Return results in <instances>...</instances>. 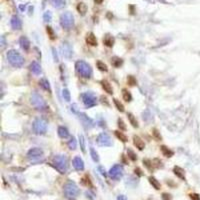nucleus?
Wrapping results in <instances>:
<instances>
[{
  "label": "nucleus",
  "mask_w": 200,
  "mask_h": 200,
  "mask_svg": "<svg viewBox=\"0 0 200 200\" xmlns=\"http://www.w3.org/2000/svg\"><path fill=\"white\" fill-rule=\"evenodd\" d=\"M96 65H97V68H98L100 71H105V72H106V71L108 70L107 65H106L104 62L100 61V60H98V61L96 62Z\"/></svg>",
  "instance_id": "473e14b6"
},
{
  "label": "nucleus",
  "mask_w": 200,
  "mask_h": 200,
  "mask_svg": "<svg viewBox=\"0 0 200 200\" xmlns=\"http://www.w3.org/2000/svg\"><path fill=\"white\" fill-rule=\"evenodd\" d=\"M77 11L80 13L81 15H85L87 12V5H86L84 2H80L77 5Z\"/></svg>",
  "instance_id": "393cba45"
},
{
  "label": "nucleus",
  "mask_w": 200,
  "mask_h": 200,
  "mask_svg": "<svg viewBox=\"0 0 200 200\" xmlns=\"http://www.w3.org/2000/svg\"><path fill=\"white\" fill-rule=\"evenodd\" d=\"M113 101H114L115 106H116V108L119 110V111H120V112H123V111H124V106H123V104L121 103V102L119 101L118 99H114Z\"/></svg>",
  "instance_id": "f704fd0d"
},
{
  "label": "nucleus",
  "mask_w": 200,
  "mask_h": 200,
  "mask_svg": "<svg viewBox=\"0 0 200 200\" xmlns=\"http://www.w3.org/2000/svg\"><path fill=\"white\" fill-rule=\"evenodd\" d=\"M51 4L55 8H62L65 6L66 1L65 0H51Z\"/></svg>",
  "instance_id": "a878e982"
},
{
  "label": "nucleus",
  "mask_w": 200,
  "mask_h": 200,
  "mask_svg": "<svg viewBox=\"0 0 200 200\" xmlns=\"http://www.w3.org/2000/svg\"><path fill=\"white\" fill-rule=\"evenodd\" d=\"M7 59L8 62L14 67H21L24 64V59L16 50H9L7 52Z\"/></svg>",
  "instance_id": "f03ea898"
},
{
  "label": "nucleus",
  "mask_w": 200,
  "mask_h": 200,
  "mask_svg": "<svg viewBox=\"0 0 200 200\" xmlns=\"http://www.w3.org/2000/svg\"><path fill=\"white\" fill-rule=\"evenodd\" d=\"M109 175L111 176V178L115 180H119L123 175V167L119 164H116L110 169Z\"/></svg>",
  "instance_id": "9b49d317"
},
{
  "label": "nucleus",
  "mask_w": 200,
  "mask_h": 200,
  "mask_svg": "<svg viewBox=\"0 0 200 200\" xmlns=\"http://www.w3.org/2000/svg\"><path fill=\"white\" fill-rule=\"evenodd\" d=\"M27 158L31 162H39L44 158V154L40 148H32L28 151Z\"/></svg>",
  "instance_id": "6e6552de"
},
{
  "label": "nucleus",
  "mask_w": 200,
  "mask_h": 200,
  "mask_svg": "<svg viewBox=\"0 0 200 200\" xmlns=\"http://www.w3.org/2000/svg\"><path fill=\"white\" fill-rule=\"evenodd\" d=\"M103 43L107 47H112L113 44H114V38H113L111 35L107 34V35H105V37L103 39Z\"/></svg>",
  "instance_id": "b1692460"
},
{
  "label": "nucleus",
  "mask_w": 200,
  "mask_h": 200,
  "mask_svg": "<svg viewBox=\"0 0 200 200\" xmlns=\"http://www.w3.org/2000/svg\"><path fill=\"white\" fill-rule=\"evenodd\" d=\"M127 153H128V156H129L130 158H131L132 160H136V155H135V153H134L132 150H130V149H128V151H127Z\"/></svg>",
  "instance_id": "79ce46f5"
},
{
  "label": "nucleus",
  "mask_w": 200,
  "mask_h": 200,
  "mask_svg": "<svg viewBox=\"0 0 200 200\" xmlns=\"http://www.w3.org/2000/svg\"><path fill=\"white\" fill-rule=\"evenodd\" d=\"M99 170L101 171V174H102V175H103V176H106V172H105V170H104V169L102 168L101 166L99 167Z\"/></svg>",
  "instance_id": "09e8293b"
},
{
  "label": "nucleus",
  "mask_w": 200,
  "mask_h": 200,
  "mask_svg": "<svg viewBox=\"0 0 200 200\" xmlns=\"http://www.w3.org/2000/svg\"><path fill=\"white\" fill-rule=\"evenodd\" d=\"M115 135H116V137L118 139H120L122 142H127L128 139H127V136L125 135L123 132L121 131H115Z\"/></svg>",
  "instance_id": "7c9ffc66"
},
{
  "label": "nucleus",
  "mask_w": 200,
  "mask_h": 200,
  "mask_svg": "<svg viewBox=\"0 0 200 200\" xmlns=\"http://www.w3.org/2000/svg\"><path fill=\"white\" fill-rule=\"evenodd\" d=\"M122 95H123V98H124L125 101L129 102V101H131V100H132L131 93H130L128 90H126V89H123V90H122Z\"/></svg>",
  "instance_id": "2f4dec72"
},
{
  "label": "nucleus",
  "mask_w": 200,
  "mask_h": 200,
  "mask_svg": "<svg viewBox=\"0 0 200 200\" xmlns=\"http://www.w3.org/2000/svg\"><path fill=\"white\" fill-rule=\"evenodd\" d=\"M33 130L36 134L38 135H42L45 134V132L47 131V123L44 119L42 118H37L35 119V121L33 122Z\"/></svg>",
  "instance_id": "0eeeda50"
},
{
  "label": "nucleus",
  "mask_w": 200,
  "mask_h": 200,
  "mask_svg": "<svg viewBox=\"0 0 200 200\" xmlns=\"http://www.w3.org/2000/svg\"><path fill=\"white\" fill-rule=\"evenodd\" d=\"M162 199L163 200H171V195L167 194V193H163V194H162Z\"/></svg>",
  "instance_id": "49530a36"
},
{
  "label": "nucleus",
  "mask_w": 200,
  "mask_h": 200,
  "mask_svg": "<svg viewBox=\"0 0 200 200\" xmlns=\"http://www.w3.org/2000/svg\"><path fill=\"white\" fill-rule=\"evenodd\" d=\"M90 155H91V158L94 162H98L99 161V156H98V153L95 151V149L93 147H90Z\"/></svg>",
  "instance_id": "c756f323"
},
{
  "label": "nucleus",
  "mask_w": 200,
  "mask_h": 200,
  "mask_svg": "<svg viewBox=\"0 0 200 200\" xmlns=\"http://www.w3.org/2000/svg\"><path fill=\"white\" fill-rule=\"evenodd\" d=\"M128 84L131 86H133L136 84V79L133 77V76H129V77H128Z\"/></svg>",
  "instance_id": "a19ab883"
},
{
  "label": "nucleus",
  "mask_w": 200,
  "mask_h": 200,
  "mask_svg": "<svg viewBox=\"0 0 200 200\" xmlns=\"http://www.w3.org/2000/svg\"><path fill=\"white\" fill-rule=\"evenodd\" d=\"M62 50H63V55L66 58H71L72 56V48H71L70 44L67 42H64L62 44Z\"/></svg>",
  "instance_id": "2eb2a0df"
},
{
  "label": "nucleus",
  "mask_w": 200,
  "mask_h": 200,
  "mask_svg": "<svg viewBox=\"0 0 200 200\" xmlns=\"http://www.w3.org/2000/svg\"><path fill=\"white\" fill-rule=\"evenodd\" d=\"M101 85H102V88L104 89L105 92H107L108 94H113V88H112L111 84H110L107 80H102Z\"/></svg>",
  "instance_id": "6ab92c4d"
},
{
  "label": "nucleus",
  "mask_w": 200,
  "mask_h": 200,
  "mask_svg": "<svg viewBox=\"0 0 200 200\" xmlns=\"http://www.w3.org/2000/svg\"><path fill=\"white\" fill-rule=\"evenodd\" d=\"M75 68H76V71H77L80 75L83 76V77L90 78L91 76H92V69H91V66L87 62L83 61V60H78V61L75 63Z\"/></svg>",
  "instance_id": "7ed1b4c3"
},
{
  "label": "nucleus",
  "mask_w": 200,
  "mask_h": 200,
  "mask_svg": "<svg viewBox=\"0 0 200 200\" xmlns=\"http://www.w3.org/2000/svg\"><path fill=\"white\" fill-rule=\"evenodd\" d=\"M173 171H174V174L177 176V177H179L180 179H182V180H185V171H184L181 167L175 166L174 168H173Z\"/></svg>",
  "instance_id": "aec40b11"
},
{
  "label": "nucleus",
  "mask_w": 200,
  "mask_h": 200,
  "mask_svg": "<svg viewBox=\"0 0 200 200\" xmlns=\"http://www.w3.org/2000/svg\"><path fill=\"white\" fill-rule=\"evenodd\" d=\"M78 115H79L80 121H81L82 124H83V126L85 128L89 129V128H92L93 126H94V122H93V120L91 118H89L85 113H78Z\"/></svg>",
  "instance_id": "f8f14e48"
},
{
  "label": "nucleus",
  "mask_w": 200,
  "mask_h": 200,
  "mask_svg": "<svg viewBox=\"0 0 200 200\" xmlns=\"http://www.w3.org/2000/svg\"><path fill=\"white\" fill-rule=\"evenodd\" d=\"M111 63L114 67H119L122 65L123 61H122V59H120V58H118V57H113L111 60Z\"/></svg>",
  "instance_id": "72a5a7b5"
},
{
  "label": "nucleus",
  "mask_w": 200,
  "mask_h": 200,
  "mask_svg": "<svg viewBox=\"0 0 200 200\" xmlns=\"http://www.w3.org/2000/svg\"><path fill=\"white\" fill-rule=\"evenodd\" d=\"M190 198L192 200H200V196L196 193H193V194H190Z\"/></svg>",
  "instance_id": "a18cd8bd"
},
{
  "label": "nucleus",
  "mask_w": 200,
  "mask_h": 200,
  "mask_svg": "<svg viewBox=\"0 0 200 200\" xmlns=\"http://www.w3.org/2000/svg\"><path fill=\"white\" fill-rule=\"evenodd\" d=\"M10 24H11V27L15 30H20L21 27H22V21L19 18L18 16L14 15L12 16L11 20H10Z\"/></svg>",
  "instance_id": "ddd939ff"
},
{
  "label": "nucleus",
  "mask_w": 200,
  "mask_h": 200,
  "mask_svg": "<svg viewBox=\"0 0 200 200\" xmlns=\"http://www.w3.org/2000/svg\"><path fill=\"white\" fill-rule=\"evenodd\" d=\"M31 103L37 110H44L47 108V105L42 96L39 95L37 92H33L31 94Z\"/></svg>",
  "instance_id": "423d86ee"
},
{
  "label": "nucleus",
  "mask_w": 200,
  "mask_h": 200,
  "mask_svg": "<svg viewBox=\"0 0 200 200\" xmlns=\"http://www.w3.org/2000/svg\"><path fill=\"white\" fill-rule=\"evenodd\" d=\"M94 2L96 4H101L102 2H103V0H94Z\"/></svg>",
  "instance_id": "3c124183"
},
{
  "label": "nucleus",
  "mask_w": 200,
  "mask_h": 200,
  "mask_svg": "<svg viewBox=\"0 0 200 200\" xmlns=\"http://www.w3.org/2000/svg\"><path fill=\"white\" fill-rule=\"evenodd\" d=\"M64 194L69 200H74L77 198V196L79 195V188L76 185L75 182L73 181H68L64 185Z\"/></svg>",
  "instance_id": "f257e3e1"
},
{
  "label": "nucleus",
  "mask_w": 200,
  "mask_h": 200,
  "mask_svg": "<svg viewBox=\"0 0 200 200\" xmlns=\"http://www.w3.org/2000/svg\"><path fill=\"white\" fill-rule=\"evenodd\" d=\"M72 163H73V167H74L77 171H82L84 169V162H83V160L79 157V156H76V157H74Z\"/></svg>",
  "instance_id": "4468645a"
},
{
  "label": "nucleus",
  "mask_w": 200,
  "mask_h": 200,
  "mask_svg": "<svg viewBox=\"0 0 200 200\" xmlns=\"http://www.w3.org/2000/svg\"><path fill=\"white\" fill-rule=\"evenodd\" d=\"M58 135H59V137H61V138L68 137L69 132H68V130H67V128L64 127V126H59V127H58Z\"/></svg>",
  "instance_id": "4be33fe9"
},
{
  "label": "nucleus",
  "mask_w": 200,
  "mask_h": 200,
  "mask_svg": "<svg viewBox=\"0 0 200 200\" xmlns=\"http://www.w3.org/2000/svg\"><path fill=\"white\" fill-rule=\"evenodd\" d=\"M30 69H31L32 72L36 75H39L41 73V66H40V64L36 61H33L30 64Z\"/></svg>",
  "instance_id": "412c9836"
},
{
  "label": "nucleus",
  "mask_w": 200,
  "mask_h": 200,
  "mask_svg": "<svg viewBox=\"0 0 200 200\" xmlns=\"http://www.w3.org/2000/svg\"><path fill=\"white\" fill-rule=\"evenodd\" d=\"M62 95H63V98H64V100H66V101H70L71 96H70V92H69L68 89H63Z\"/></svg>",
  "instance_id": "4c0bfd02"
},
{
  "label": "nucleus",
  "mask_w": 200,
  "mask_h": 200,
  "mask_svg": "<svg viewBox=\"0 0 200 200\" xmlns=\"http://www.w3.org/2000/svg\"><path fill=\"white\" fill-rule=\"evenodd\" d=\"M160 148H161L162 154L164 156H166V157H171V156L174 154V152H173L172 150H170V149L168 148V147H166V146H161Z\"/></svg>",
  "instance_id": "cd10ccee"
},
{
  "label": "nucleus",
  "mask_w": 200,
  "mask_h": 200,
  "mask_svg": "<svg viewBox=\"0 0 200 200\" xmlns=\"http://www.w3.org/2000/svg\"><path fill=\"white\" fill-rule=\"evenodd\" d=\"M60 24L65 29H70L74 24V17L71 12L67 11L61 14L60 16Z\"/></svg>",
  "instance_id": "39448f33"
},
{
  "label": "nucleus",
  "mask_w": 200,
  "mask_h": 200,
  "mask_svg": "<svg viewBox=\"0 0 200 200\" xmlns=\"http://www.w3.org/2000/svg\"><path fill=\"white\" fill-rule=\"evenodd\" d=\"M79 142H80V147H81L82 152L85 153V139L82 134H79Z\"/></svg>",
  "instance_id": "e433bc0d"
},
{
  "label": "nucleus",
  "mask_w": 200,
  "mask_h": 200,
  "mask_svg": "<svg viewBox=\"0 0 200 200\" xmlns=\"http://www.w3.org/2000/svg\"><path fill=\"white\" fill-rule=\"evenodd\" d=\"M97 143H98V145H100V146L109 147L112 145V140L107 133H104L103 132V133L99 134L98 137H97Z\"/></svg>",
  "instance_id": "9d476101"
},
{
  "label": "nucleus",
  "mask_w": 200,
  "mask_h": 200,
  "mask_svg": "<svg viewBox=\"0 0 200 200\" xmlns=\"http://www.w3.org/2000/svg\"><path fill=\"white\" fill-rule=\"evenodd\" d=\"M127 116H128V119H129L130 124H131L132 126H133V127L137 128V127H138V121L136 120L135 116H134V115L132 114V113H128Z\"/></svg>",
  "instance_id": "bb28decb"
},
{
  "label": "nucleus",
  "mask_w": 200,
  "mask_h": 200,
  "mask_svg": "<svg viewBox=\"0 0 200 200\" xmlns=\"http://www.w3.org/2000/svg\"><path fill=\"white\" fill-rule=\"evenodd\" d=\"M40 85L41 87H42L43 89H45V90L49 91V92H51V88H50V85H49V82L47 79H45V78H42V79L40 80Z\"/></svg>",
  "instance_id": "c85d7f7f"
},
{
  "label": "nucleus",
  "mask_w": 200,
  "mask_h": 200,
  "mask_svg": "<svg viewBox=\"0 0 200 200\" xmlns=\"http://www.w3.org/2000/svg\"><path fill=\"white\" fill-rule=\"evenodd\" d=\"M117 200H127L125 195H118L117 196Z\"/></svg>",
  "instance_id": "de8ad7c7"
},
{
  "label": "nucleus",
  "mask_w": 200,
  "mask_h": 200,
  "mask_svg": "<svg viewBox=\"0 0 200 200\" xmlns=\"http://www.w3.org/2000/svg\"><path fill=\"white\" fill-rule=\"evenodd\" d=\"M43 19H44V21H46V22H49V21H51V19H52V13L50 12L49 10L45 11L44 14H43Z\"/></svg>",
  "instance_id": "58836bf2"
},
{
  "label": "nucleus",
  "mask_w": 200,
  "mask_h": 200,
  "mask_svg": "<svg viewBox=\"0 0 200 200\" xmlns=\"http://www.w3.org/2000/svg\"><path fill=\"white\" fill-rule=\"evenodd\" d=\"M46 31H47V33H48L50 39H52V40H53V39H55V34H54V31L52 30L51 27L47 26V27H46Z\"/></svg>",
  "instance_id": "ea45409f"
},
{
  "label": "nucleus",
  "mask_w": 200,
  "mask_h": 200,
  "mask_svg": "<svg viewBox=\"0 0 200 200\" xmlns=\"http://www.w3.org/2000/svg\"><path fill=\"white\" fill-rule=\"evenodd\" d=\"M153 135H154V137H155L156 139H158V140H161V136L159 135V133H158V131L156 129L153 130Z\"/></svg>",
  "instance_id": "c03bdc74"
},
{
  "label": "nucleus",
  "mask_w": 200,
  "mask_h": 200,
  "mask_svg": "<svg viewBox=\"0 0 200 200\" xmlns=\"http://www.w3.org/2000/svg\"><path fill=\"white\" fill-rule=\"evenodd\" d=\"M19 43H20V46L22 49L24 50H28L30 47V41L28 40V38L26 36H21L20 39H19Z\"/></svg>",
  "instance_id": "a211bd4d"
},
{
  "label": "nucleus",
  "mask_w": 200,
  "mask_h": 200,
  "mask_svg": "<svg viewBox=\"0 0 200 200\" xmlns=\"http://www.w3.org/2000/svg\"><path fill=\"white\" fill-rule=\"evenodd\" d=\"M1 46H2V47L5 46V41H4V36H2V37H1Z\"/></svg>",
  "instance_id": "8fccbe9b"
},
{
  "label": "nucleus",
  "mask_w": 200,
  "mask_h": 200,
  "mask_svg": "<svg viewBox=\"0 0 200 200\" xmlns=\"http://www.w3.org/2000/svg\"><path fill=\"white\" fill-rule=\"evenodd\" d=\"M148 180H149L150 184H151V185L153 186L156 190H159V189L161 188V184H160V182L158 181L155 177H153V176H150V177L148 178Z\"/></svg>",
  "instance_id": "5701e85b"
},
{
  "label": "nucleus",
  "mask_w": 200,
  "mask_h": 200,
  "mask_svg": "<svg viewBox=\"0 0 200 200\" xmlns=\"http://www.w3.org/2000/svg\"><path fill=\"white\" fill-rule=\"evenodd\" d=\"M86 42H87V44L91 45V46H96V45H97L96 36H95L92 32L88 33L87 35H86Z\"/></svg>",
  "instance_id": "dca6fc26"
},
{
  "label": "nucleus",
  "mask_w": 200,
  "mask_h": 200,
  "mask_svg": "<svg viewBox=\"0 0 200 200\" xmlns=\"http://www.w3.org/2000/svg\"><path fill=\"white\" fill-rule=\"evenodd\" d=\"M133 143L136 146V148H138L139 150H143L145 147V143L143 142V140L141 139L139 136H133Z\"/></svg>",
  "instance_id": "f3484780"
},
{
  "label": "nucleus",
  "mask_w": 200,
  "mask_h": 200,
  "mask_svg": "<svg viewBox=\"0 0 200 200\" xmlns=\"http://www.w3.org/2000/svg\"><path fill=\"white\" fill-rule=\"evenodd\" d=\"M76 146H77V143H76V139L74 137H71L70 140L68 141V147L70 149L74 150V149H76Z\"/></svg>",
  "instance_id": "c9c22d12"
},
{
  "label": "nucleus",
  "mask_w": 200,
  "mask_h": 200,
  "mask_svg": "<svg viewBox=\"0 0 200 200\" xmlns=\"http://www.w3.org/2000/svg\"><path fill=\"white\" fill-rule=\"evenodd\" d=\"M53 165L56 168L58 172L61 174L65 173L68 168V162H67V158L65 155H56L53 159Z\"/></svg>",
  "instance_id": "20e7f679"
},
{
  "label": "nucleus",
  "mask_w": 200,
  "mask_h": 200,
  "mask_svg": "<svg viewBox=\"0 0 200 200\" xmlns=\"http://www.w3.org/2000/svg\"><path fill=\"white\" fill-rule=\"evenodd\" d=\"M118 126H119V128H120V130H126V126L122 119H118Z\"/></svg>",
  "instance_id": "37998d69"
},
{
  "label": "nucleus",
  "mask_w": 200,
  "mask_h": 200,
  "mask_svg": "<svg viewBox=\"0 0 200 200\" xmlns=\"http://www.w3.org/2000/svg\"><path fill=\"white\" fill-rule=\"evenodd\" d=\"M81 97H82V101H83L84 105L87 108H90V107H92V106L96 105L97 98L93 92H85L81 95Z\"/></svg>",
  "instance_id": "1a4fd4ad"
}]
</instances>
